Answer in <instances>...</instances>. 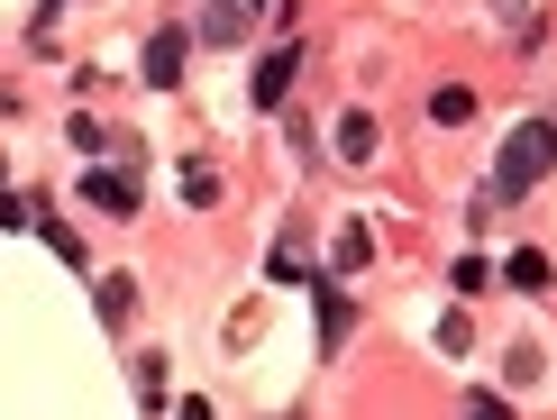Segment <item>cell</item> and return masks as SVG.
<instances>
[{"instance_id":"obj_1","label":"cell","mask_w":557,"mask_h":420,"mask_svg":"<svg viewBox=\"0 0 557 420\" xmlns=\"http://www.w3.org/2000/svg\"><path fill=\"white\" fill-rule=\"evenodd\" d=\"M548 165H557V128H548V120H521L512 137H503V156H494V193H503V201L540 193Z\"/></svg>"},{"instance_id":"obj_2","label":"cell","mask_w":557,"mask_h":420,"mask_svg":"<svg viewBox=\"0 0 557 420\" xmlns=\"http://www.w3.org/2000/svg\"><path fill=\"white\" fill-rule=\"evenodd\" d=\"M257 0H201V46H247Z\"/></svg>"},{"instance_id":"obj_3","label":"cell","mask_w":557,"mask_h":420,"mask_svg":"<svg viewBox=\"0 0 557 420\" xmlns=\"http://www.w3.org/2000/svg\"><path fill=\"white\" fill-rule=\"evenodd\" d=\"M83 201H91V210H110V220H128V210H137V183L101 165V174H83Z\"/></svg>"},{"instance_id":"obj_4","label":"cell","mask_w":557,"mask_h":420,"mask_svg":"<svg viewBox=\"0 0 557 420\" xmlns=\"http://www.w3.org/2000/svg\"><path fill=\"white\" fill-rule=\"evenodd\" d=\"M147 83H156V91L183 83V28H156V37H147Z\"/></svg>"},{"instance_id":"obj_5","label":"cell","mask_w":557,"mask_h":420,"mask_svg":"<svg viewBox=\"0 0 557 420\" xmlns=\"http://www.w3.org/2000/svg\"><path fill=\"white\" fill-rule=\"evenodd\" d=\"M293 64H301L293 46H274V55L257 64V110H274V101H284V91H293Z\"/></svg>"},{"instance_id":"obj_6","label":"cell","mask_w":557,"mask_h":420,"mask_svg":"<svg viewBox=\"0 0 557 420\" xmlns=\"http://www.w3.org/2000/svg\"><path fill=\"white\" fill-rule=\"evenodd\" d=\"M430 120H438V128H467V120H475V91H467V83H438V91H430Z\"/></svg>"},{"instance_id":"obj_7","label":"cell","mask_w":557,"mask_h":420,"mask_svg":"<svg viewBox=\"0 0 557 420\" xmlns=\"http://www.w3.org/2000/svg\"><path fill=\"white\" fill-rule=\"evenodd\" d=\"M503 284H512V293H548V256H540V247H512V265H503Z\"/></svg>"},{"instance_id":"obj_8","label":"cell","mask_w":557,"mask_h":420,"mask_svg":"<svg viewBox=\"0 0 557 420\" xmlns=\"http://www.w3.org/2000/svg\"><path fill=\"white\" fill-rule=\"evenodd\" d=\"M338 156H347V165L375 156V120H366V110H347V120H338Z\"/></svg>"},{"instance_id":"obj_9","label":"cell","mask_w":557,"mask_h":420,"mask_svg":"<svg viewBox=\"0 0 557 420\" xmlns=\"http://www.w3.org/2000/svg\"><path fill=\"white\" fill-rule=\"evenodd\" d=\"M503 384H512V393H530V384H540V347H512V366H503Z\"/></svg>"},{"instance_id":"obj_10","label":"cell","mask_w":557,"mask_h":420,"mask_svg":"<svg viewBox=\"0 0 557 420\" xmlns=\"http://www.w3.org/2000/svg\"><path fill=\"white\" fill-rule=\"evenodd\" d=\"M366 247H375L366 228H338V256H330V265H338V274H357V265H366Z\"/></svg>"},{"instance_id":"obj_11","label":"cell","mask_w":557,"mask_h":420,"mask_svg":"<svg viewBox=\"0 0 557 420\" xmlns=\"http://www.w3.org/2000/svg\"><path fill=\"white\" fill-rule=\"evenodd\" d=\"M91 301H101V320H128V301H137V293H128V274H110V284L91 293Z\"/></svg>"},{"instance_id":"obj_12","label":"cell","mask_w":557,"mask_h":420,"mask_svg":"<svg viewBox=\"0 0 557 420\" xmlns=\"http://www.w3.org/2000/svg\"><path fill=\"white\" fill-rule=\"evenodd\" d=\"M183 201H220V174L211 165H183Z\"/></svg>"},{"instance_id":"obj_13","label":"cell","mask_w":557,"mask_h":420,"mask_svg":"<svg viewBox=\"0 0 557 420\" xmlns=\"http://www.w3.org/2000/svg\"><path fill=\"white\" fill-rule=\"evenodd\" d=\"M338 330H347V293L320 284V338H338Z\"/></svg>"},{"instance_id":"obj_14","label":"cell","mask_w":557,"mask_h":420,"mask_svg":"<svg viewBox=\"0 0 557 420\" xmlns=\"http://www.w3.org/2000/svg\"><path fill=\"white\" fill-rule=\"evenodd\" d=\"M457 420H512V411H503V393H475V403L457 411Z\"/></svg>"},{"instance_id":"obj_15","label":"cell","mask_w":557,"mask_h":420,"mask_svg":"<svg viewBox=\"0 0 557 420\" xmlns=\"http://www.w3.org/2000/svg\"><path fill=\"white\" fill-rule=\"evenodd\" d=\"M494 18H512V28H530V0H484Z\"/></svg>"},{"instance_id":"obj_16","label":"cell","mask_w":557,"mask_h":420,"mask_svg":"<svg viewBox=\"0 0 557 420\" xmlns=\"http://www.w3.org/2000/svg\"><path fill=\"white\" fill-rule=\"evenodd\" d=\"M174 420H211V403H201V393H183V403H174Z\"/></svg>"}]
</instances>
